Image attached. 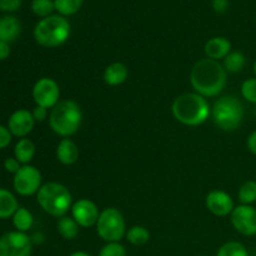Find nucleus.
Listing matches in <instances>:
<instances>
[{
	"instance_id": "f257e3e1",
	"label": "nucleus",
	"mask_w": 256,
	"mask_h": 256,
	"mask_svg": "<svg viewBox=\"0 0 256 256\" xmlns=\"http://www.w3.org/2000/svg\"><path fill=\"white\" fill-rule=\"evenodd\" d=\"M226 82L228 72L222 64L209 58L195 62L190 72V82L192 89L204 98L219 95L226 86Z\"/></svg>"
},
{
	"instance_id": "f03ea898",
	"label": "nucleus",
	"mask_w": 256,
	"mask_h": 256,
	"mask_svg": "<svg viewBox=\"0 0 256 256\" xmlns=\"http://www.w3.org/2000/svg\"><path fill=\"white\" fill-rule=\"evenodd\" d=\"M172 112L182 124L186 126H199L209 119L212 109L206 98L198 92H185L174 100Z\"/></svg>"
},
{
	"instance_id": "7ed1b4c3",
	"label": "nucleus",
	"mask_w": 256,
	"mask_h": 256,
	"mask_svg": "<svg viewBox=\"0 0 256 256\" xmlns=\"http://www.w3.org/2000/svg\"><path fill=\"white\" fill-rule=\"evenodd\" d=\"M82 112L74 100H60L49 114L50 129L62 138H70L82 125Z\"/></svg>"
},
{
	"instance_id": "20e7f679",
	"label": "nucleus",
	"mask_w": 256,
	"mask_h": 256,
	"mask_svg": "<svg viewBox=\"0 0 256 256\" xmlns=\"http://www.w3.org/2000/svg\"><path fill=\"white\" fill-rule=\"evenodd\" d=\"M36 202L46 214L55 218L65 216L72 206L70 190L65 185L55 182L42 185L36 194Z\"/></svg>"
},
{
	"instance_id": "39448f33",
	"label": "nucleus",
	"mask_w": 256,
	"mask_h": 256,
	"mask_svg": "<svg viewBox=\"0 0 256 256\" xmlns=\"http://www.w3.org/2000/svg\"><path fill=\"white\" fill-rule=\"evenodd\" d=\"M70 32V24L65 16L52 14L35 25L32 35L35 42L42 46L56 48L69 39Z\"/></svg>"
},
{
	"instance_id": "423d86ee",
	"label": "nucleus",
	"mask_w": 256,
	"mask_h": 256,
	"mask_svg": "<svg viewBox=\"0 0 256 256\" xmlns=\"http://www.w3.org/2000/svg\"><path fill=\"white\" fill-rule=\"evenodd\" d=\"M244 106L234 95L220 96L212 108V116L214 124L224 132H234L244 120Z\"/></svg>"
},
{
	"instance_id": "0eeeda50",
	"label": "nucleus",
	"mask_w": 256,
	"mask_h": 256,
	"mask_svg": "<svg viewBox=\"0 0 256 256\" xmlns=\"http://www.w3.org/2000/svg\"><path fill=\"white\" fill-rule=\"evenodd\" d=\"M96 232L106 242H120L126 234V225L122 212L116 208H106L100 212Z\"/></svg>"
},
{
	"instance_id": "6e6552de",
	"label": "nucleus",
	"mask_w": 256,
	"mask_h": 256,
	"mask_svg": "<svg viewBox=\"0 0 256 256\" xmlns=\"http://www.w3.org/2000/svg\"><path fill=\"white\" fill-rule=\"evenodd\" d=\"M42 172L34 165H22L12 178V188L22 196H32L38 194L42 188Z\"/></svg>"
},
{
	"instance_id": "1a4fd4ad",
	"label": "nucleus",
	"mask_w": 256,
	"mask_h": 256,
	"mask_svg": "<svg viewBox=\"0 0 256 256\" xmlns=\"http://www.w3.org/2000/svg\"><path fill=\"white\" fill-rule=\"evenodd\" d=\"M32 242L26 232H8L0 236V256H30Z\"/></svg>"
},
{
	"instance_id": "9d476101",
	"label": "nucleus",
	"mask_w": 256,
	"mask_h": 256,
	"mask_svg": "<svg viewBox=\"0 0 256 256\" xmlns=\"http://www.w3.org/2000/svg\"><path fill=\"white\" fill-rule=\"evenodd\" d=\"M32 95L35 104L52 109L60 102V88L52 78H42L32 86Z\"/></svg>"
},
{
	"instance_id": "9b49d317",
	"label": "nucleus",
	"mask_w": 256,
	"mask_h": 256,
	"mask_svg": "<svg viewBox=\"0 0 256 256\" xmlns=\"http://www.w3.org/2000/svg\"><path fill=\"white\" fill-rule=\"evenodd\" d=\"M232 228L244 236L256 235V209L252 205H238L230 214Z\"/></svg>"
},
{
	"instance_id": "f8f14e48",
	"label": "nucleus",
	"mask_w": 256,
	"mask_h": 256,
	"mask_svg": "<svg viewBox=\"0 0 256 256\" xmlns=\"http://www.w3.org/2000/svg\"><path fill=\"white\" fill-rule=\"evenodd\" d=\"M72 218L80 228H92L96 225L100 212L96 204L90 199H79L72 206Z\"/></svg>"
},
{
	"instance_id": "ddd939ff",
	"label": "nucleus",
	"mask_w": 256,
	"mask_h": 256,
	"mask_svg": "<svg viewBox=\"0 0 256 256\" xmlns=\"http://www.w3.org/2000/svg\"><path fill=\"white\" fill-rule=\"evenodd\" d=\"M35 120L32 112L26 109H18L12 112L8 119V129L10 130L12 136L22 139L26 138L34 129Z\"/></svg>"
},
{
	"instance_id": "4468645a",
	"label": "nucleus",
	"mask_w": 256,
	"mask_h": 256,
	"mask_svg": "<svg viewBox=\"0 0 256 256\" xmlns=\"http://www.w3.org/2000/svg\"><path fill=\"white\" fill-rule=\"evenodd\" d=\"M206 209L215 216L224 218L232 212L235 205L234 200L228 192L222 190H212L205 198Z\"/></svg>"
},
{
	"instance_id": "2eb2a0df",
	"label": "nucleus",
	"mask_w": 256,
	"mask_h": 256,
	"mask_svg": "<svg viewBox=\"0 0 256 256\" xmlns=\"http://www.w3.org/2000/svg\"><path fill=\"white\" fill-rule=\"evenodd\" d=\"M204 52L206 58L219 62L220 59H225V56L232 52V42L224 36L212 38L205 42Z\"/></svg>"
},
{
	"instance_id": "dca6fc26",
	"label": "nucleus",
	"mask_w": 256,
	"mask_h": 256,
	"mask_svg": "<svg viewBox=\"0 0 256 256\" xmlns=\"http://www.w3.org/2000/svg\"><path fill=\"white\" fill-rule=\"evenodd\" d=\"M55 155L58 162H62V165H72L79 159V148L72 139L64 138L58 144Z\"/></svg>"
},
{
	"instance_id": "f3484780",
	"label": "nucleus",
	"mask_w": 256,
	"mask_h": 256,
	"mask_svg": "<svg viewBox=\"0 0 256 256\" xmlns=\"http://www.w3.org/2000/svg\"><path fill=\"white\" fill-rule=\"evenodd\" d=\"M128 75H129V70H128L126 65L124 62H115L105 68L102 79L106 85L118 86V85H122V82H126Z\"/></svg>"
},
{
	"instance_id": "a211bd4d",
	"label": "nucleus",
	"mask_w": 256,
	"mask_h": 256,
	"mask_svg": "<svg viewBox=\"0 0 256 256\" xmlns=\"http://www.w3.org/2000/svg\"><path fill=\"white\" fill-rule=\"evenodd\" d=\"M20 22L12 15H5L0 18V42H14L20 34Z\"/></svg>"
},
{
	"instance_id": "6ab92c4d",
	"label": "nucleus",
	"mask_w": 256,
	"mask_h": 256,
	"mask_svg": "<svg viewBox=\"0 0 256 256\" xmlns=\"http://www.w3.org/2000/svg\"><path fill=\"white\" fill-rule=\"evenodd\" d=\"M19 209L16 196L10 190L0 188V220L10 219Z\"/></svg>"
},
{
	"instance_id": "aec40b11",
	"label": "nucleus",
	"mask_w": 256,
	"mask_h": 256,
	"mask_svg": "<svg viewBox=\"0 0 256 256\" xmlns=\"http://www.w3.org/2000/svg\"><path fill=\"white\" fill-rule=\"evenodd\" d=\"M35 156V145L30 139L22 138L18 140L14 146V158L22 165L30 164Z\"/></svg>"
},
{
	"instance_id": "412c9836",
	"label": "nucleus",
	"mask_w": 256,
	"mask_h": 256,
	"mask_svg": "<svg viewBox=\"0 0 256 256\" xmlns=\"http://www.w3.org/2000/svg\"><path fill=\"white\" fill-rule=\"evenodd\" d=\"M12 226L15 228L16 232H28L34 225V216L32 212L24 206H19V209L15 212V214L12 218Z\"/></svg>"
},
{
	"instance_id": "4be33fe9",
	"label": "nucleus",
	"mask_w": 256,
	"mask_h": 256,
	"mask_svg": "<svg viewBox=\"0 0 256 256\" xmlns=\"http://www.w3.org/2000/svg\"><path fill=\"white\" fill-rule=\"evenodd\" d=\"M79 225L72 216L59 218L56 222V229L60 236L65 240H74L79 235Z\"/></svg>"
},
{
	"instance_id": "5701e85b",
	"label": "nucleus",
	"mask_w": 256,
	"mask_h": 256,
	"mask_svg": "<svg viewBox=\"0 0 256 256\" xmlns=\"http://www.w3.org/2000/svg\"><path fill=\"white\" fill-rule=\"evenodd\" d=\"M246 64V58L242 52H230L229 54L222 59V66L226 70V72H232L236 74L240 72L245 68Z\"/></svg>"
},
{
	"instance_id": "b1692460",
	"label": "nucleus",
	"mask_w": 256,
	"mask_h": 256,
	"mask_svg": "<svg viewBox=\"0 0 256 256\" xmlns=\"http://www.w3.org/2000/svg\"><path fill=\"white\" fill-rule=\"evenodd\" d=\"M125 238L134 246H142L150 240V232L146 228L142 226V225H135L128 230Z\"/></svg>"
},
{
	"instance_id": "393cba45",
	"label": "nucleus",
	"mask_w": 256,
	"mask_h": 256,
	"mask_svg": "<svg viewBox=\"0 0 256 256\" xmlns=\"http://www.w3.org/2000/svg\"><path fill=\"white\" fill-rule=\"evenodd\" d=\"M238 198L242 205H252L256 202V180H248L240 186Z\"/></svg>"
},
{
	"instance_id": "a878e982",
	"label": "nucleus",
	"mask_w": 256,
	"mask_h": 256,
	"mask_svg": "<svg viewBox=\"0 0 256 256\" xmlns=\"http://www.w3.org/2000/svg\"><path fill=\"white\" fill-rule=\"evenodd\" d=\"M84 0H54L55 10L62 16H70L76 14L82 8Z\"/></svg>"
},
{
	"instance_id": "bb28decb",
	"label": "nucleus",
	"mask_w": 256,
	"mask_h": 256,
	"mask_svg": "<svg viewBox=\"0 0 256 256\" xmlns=\"http://www.w3.org/2000/svg\"><path fill=\"white\" fill-rule=\"evenodd\" d=\"M216 256H249V252L242 242H228L219 248Z\"/></svg>"
},
{
	"instance_id": "cd10ccee",
	"label": "nucleus",
	"mask_w": 256,
	"mask_h": 256,
	"mask_svg": "<svg viewBox=\"0 0 256 256\" xmlns=\"http://www.w3.org/2000/svg\"><path fill=\"white\" fill-rule=\"evenodd\" d=\"M54 10V0H32V12L42 19L52 15Z\"/></svg>"
},
{
	"instance_id": "c85d7f7f",
	"label": "nucleus",
	"mask_w": 256,
	"mask_h": 256,
	"mask_svg": "<svg viewBox=\"0 0 256 256\" xmlns=\"http://www.w3.org/2000/svg\"><path fill=\"white\" fill-rule=\"evenodd\" d=\"M242 95L250 104L256 105V78H249L242 82Z\"/></svg>"
},
{
	"instance_id": "c756f323",
	"label": "nucleus",
	"mask_w": 256,
	"mask_h": 256,
	"mask_svg": "<svg viewBox=\"0 0 256 256\" xmlns=\"http://www.w3.org/2000/svg\"><path fill=\"white\" fill-rule=\"evenodd\" d=\"M98 256H126V249L120 242H106Z\"/></svg>"
},
{
	"instance_id": "7c9ffc66",
	"label": "nucleus",
	"mask_w": 256,
	"mask_h": 256,
	"mask_svg": "<svg viewBox=\"0 0 256 256\" xmlns=\"http://www.w3.org/2000/svg\"><path fill=\"white\" fill-rule=\"evenodd\" d=\"M12 139V135L10 132V130L8 129V126L0 124V150L5 149L10 145Z\"/></svg>"
},
{
	"instance_id": "2f4dec72",
	"label": "nucleus",
	"mask_w": 256,
	"mask_h": 256,
	"mask_svg": "<svg viewBox=\"0 0 256 256\" xmlns=\"http://www.w3.org/2000/svg\"><path fill=\"white\" fill-rule=\"evenodd\" d=\"M22 5V0H0V10L12 12L18 10Z\"/></svg>"
},
{
	"instance_id": "473e14b6",
	"label": "nucleus",
	"mask_w": 256,
	"mask_h": 256,
	"mask_svg": "<svg viewBox=\"0 0 256 256\" xmlns=\"http://www.w3.org/2000/svg\"><path fill=\"white\" fill-rule=\"evenodd\" d=\"M22 166V165L20 164V162H18V160L15 159L14 156H12V158H6V159H5V162H4V169L6 170V172H9V174L15 175L18 172H19V169Z\"/></svg>"
},
{
	"instance_id": "72a5a7b5",
	"label": "nucleus",
	"mask_w": 256,
	"mask_h": 256,
	"mask_svg": "<svg viewBox=\"0 0 256 256\" xmlns=\"http://www.w3.org/2000/svg\"><path fill=\"white\" fill-rule=\"evenodd\" d=\"M32 116H34V120L35 122H45V120L49 118V114L50 112H48L46 108H42V106H39V105H36V106L34 108V110L32 112Z\"/></svg>"
},
{
	"instance_id": "f704fd0d",
	"label": "nucleus",
	"mask_w": 256,
	"mask_h": 256,
	"mask_svg": "<svg viewBox=\"0 0 256 256\" xmlns=\"http://www.w3.org/2000/svg\"><path fill=\"white\" fill-rule=\"evenodd\" d=\"M229 8V0H212V9L218 14H222Z\"/></svg>"
},
{
	"instance_id": "c9c22d12",
	"label": "nucleus",
	"mask_w": 256,
	"mask_h": 256,
	"mask_svg": "<svg viewBox=\"0 0 256 256\" xmlns=\"http://www.w3.org/2000/svg\"><path fill=\"white\" fill-rule=\"evenodd\" d=\"M246 148H248V150L252 152V154L256 155V130H255V132H252V134L248 136Z\"/></svg>"
},
{
	"instance_id": "e433bc0d",
	"label": "nucleus",
	"mask_w": 256,
	"mask_h": 256,
	"mask_svg": "<svg viewBox=\"0 0 256 256\" xmlns=\"http://www.w3.org/2000/svg\"><path fill=\"white\" fill-rule=\"evenodd\" d=\"M10 56V44L0 42V62H4Z\"/></svg>"
},
{
	"instance_id": "4c0bfd02",
	"label": "nucleus",
	"mask_w": 256,
	"mask_h": 256,
	"mask_svg": "<svg viewBox=\"0 0 256 256\" xmlns=\"http://www.w3.org/2000/svg\"><path fill=\"white\" fill-rule=\"evenodd\" d=\"M30 239H32V245H40L42 244V242H45V235L42 234V232H34V234L30 236Z\"/></svg>"
},
{
	"instance_id": "58836bf2",
	"label": "nucleus",
	"mask_w": 256,
	"mask_h": 256,
	"mask_svg": "<svg viewBox=\"0 0 256 256\" xmlns=\"http://www.w3.org/2000/svg\"><path fill=\"white\" fill-rule=\"evenodd\" d=\"M69 256H92V255H89L88 252H72Z\"/></svg>"
},
{
	"instance_id": "ea45409f",
	"label": "nucleus",
	"mask_w": 256,
	"mask_h": 256,
	"mask_svg": "<svg viewBox=\"0 0 256 256\" xmlns=\"http://www.w3.org/2000/svg\"><path fill=\"white\" fill-rule=\"evenodd\" d=\"M254 74H255V78H256V60H255V62H254Z\"/></svg>"
},
{
	"instance_id": "a19ab883",
	"label": "nucleus",
	"mask_w": 256,
	"mask_h": 256,
	"mask_svg": "<svg viewBox=\"0 0 256 256\" xmlns=\"http://www.w3.org/2000/svg\"><path fill=\"white\" fill-rule=\"evenodd\" d=\"M255 22H256V16H255Z\"/></svg>"
},
{
	"instance_id": "79ce46f5",
	"label": "nucleus",
	"mask_w": 256,
	"mask_h": 256,
	"mask_svg": "<svg viewBox=\"0 0 256 256\" xmlns=\"http://www.w3.org/2000/svg\"><path fill=\"white\" fill-rule=\"evenodd\" d=\"M202 256H204V255H202Z\"/></svg>"
}]
</instances>
